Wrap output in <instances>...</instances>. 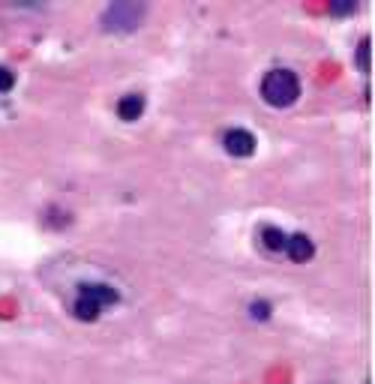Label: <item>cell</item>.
Here are the masks:
<instances>
[{"mask_svg": "<svg viewBox=\"0 0 375 384\" xmlns=\"http://www.w3.org/2000/svg\"><path fill=\"white\" fill-rule=\"evenodd\" d=\"M261 96L267 105L273 108H288L298 102L300 96V81L291 70H271L261 81Z\"/></svg>", "mask_w": 375, "mask_h": 384, "instance_id": "obj_1", "label": "cell"}, {"mask_svg": "<svg viewBox=\"0 0 375 384\" xmlns=\"http://www.w3.org/2000/svg\"><path fill=\"white\" fill-rule=\"evenodd\" d=\"M141 16H144V9L136 4H114L105 9L102 27L105 31H114V33H126V31H136L141 24Z\"/></svg>", "mask_w": 375, "mask_h": 384, "instance_id": "obj_2", "label": "cell"}, {"mask_svg": "<svg viewBox=\"0 0 375 384\" xmlns=\"http://www.w3.org/2000/svg\"><path fill=\"white\" fill-rule=\"evenodd\" d=\"M222 144H225V154L229 156H237V159H246V156H252L256 154V135H252L249 129H229L225 132V139H222Z\"/></svg>", "mask_w": 375, "mask_h": 384, "instance_id": "obj_3", "label": "cell"}, {"mask_svg": "<svg viewBox=\"0 0 375 384\" xmlns=\"http://www.w3.org/2000/svg\"><path fill=\"white\" fill-rule=\"evenodd\" d=\"M78 294L90 297L97 306H112V304H117V300H120L117 288L109 285V282H87V285H82V292H78Z\"/></svg>", "mask_w": 375, "mask_h": 384, "instance_id": "obj_4", "label": "cell"}, {"mask_svg": "<svg viewBox=\"0 0 375 384\" xmlns=\"http://www.w3.org/2000/svg\"><path fill=\"white\" fill-rule=\"evenodd\" d=\"M291 262H298V265H303V262H310V258L315 255V246H312V240L306 238V235H291L288 240H286V250H283Z\"/></svg>", "mask_w": 375, "mask_h": 384, "instance_id": "obj_5", "label": "cell"}, {"mask_svg": "<svg viewBox=\"0 0 375 384\" xmlns=\"http://www.w3.org/2000/svg\"><path fill=\"white\" fill-rule=\"evenodd\" d=\"M117 114H120V120H126V123L138 120V117L144 114V96H141V93H129V96H124V100L117 102Z\"/></svg>", "mask_w": 375, "mask_h": 384, "instance_id": "obj_6", "label": "cell"}, {"mask_svg": "<svg viewBox=\"0 0 375 384\" xmlns=\"http://www.w3.org/2000/svg\"><path fill=\"white\" fill-rule=\"evenodd\" d=\"M72 312H75V319H82V321H97V319H99V312H102V306H97L90 297L78 294V297H75Z\"/></svg>", "mask_w": 375, "mask_h": 384, "instance_id": "obj_7", "label": "cell"}, {"mask_svg": "<svg viewBox=\"0 0 375 384\" xmlns=\"http://www.w3.org/2000/svg\"><path fill=\"white\" fill-rule=\"evenodd\" d=\"M261 240H264V246L267 250H273V252H283L286 250V240H288V235H283L279 228H273V225H267L264 231H261Z\"/></svg>", "mask_w": 375, "mask_h": 384, "instance_id": "obj_8", "label": "cell"}, {"mask_svg": "<svg viewBox=\"0 0 375 384\" xmlns=\"http://www.w3.org/2000/svg\"><path fill=\"white\" fill-rule=\"evenodd\" d=\"M369 54H372V43H369V39H364L360 48H357V66L364 73H369Z\"/></svg>", "mask_w": 375, "mask_h": 384, "instance_id": "obj_9", "label": "cell"}, {"mask_svg": "<svg viewBox=\"0 0 375 384\" xmlns=\"http://www.w3.org/2000/svg\"><path fill=\"white\" fill-rule=\"evenodd\" d=\"M12 85H16V75H12L6 66H0V93H6L12 90Z\"/></svg>", "mask_w": 375, "mask_h": 384, "instance_id": "obj_10", "label": "cell"}, {"mask_svg": "<svg viewBox=\"0 0 375 384\" xmlns=\"http://www.w3.org/2000/svg\"><path fill=\"white\" fill-rule=\"evenodd\" d=\"M267 309H271L267 304H252V319H267V315H271Z\"/></svg>", "mask_w": 375, "mask_h": 384, "instance_id": "obj_11", "label": "cell"}]
</instances>
